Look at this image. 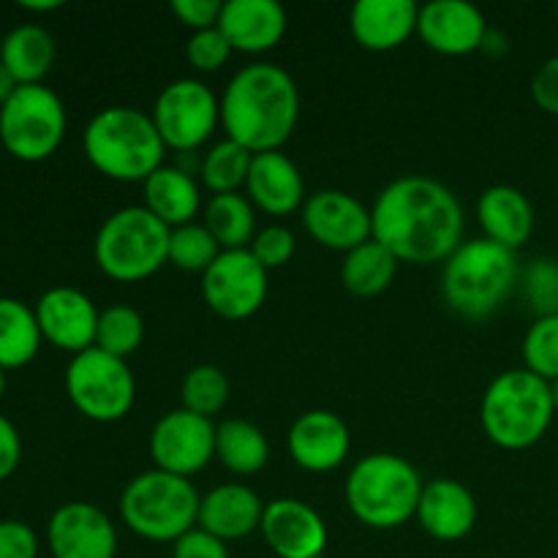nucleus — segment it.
Instances as JSON below:
<instances>
[{
	"mask_svg": "<svg viewBox=\"0 0 558 558\" xmlns=\"http://www.w3.org/2000/svg\"><path fill=\"white\" fill-rule=\"evenodd\" d=\"M374 240L398 262L436 265L463 243V210L439 180L407 174L381 189L371 207Z\"/></svg>",
	"mask_w": 558,
	"mask_h": 558,
	"instance_id": "obj_1",
	"label": "nucleus"
},
{
	"mask_svg": "<svg viewBox=\"0 0 558 558\" xmlns=\"http://www.w3.org/2000/svg\"><path fill=\"white\" fill-rule=\"evenodd\" d=\"M300 120V90L292 76L272 63H254L229 80L221 96L227 140L254 156L281 150Z\"/></svg>",
	"mask_w": 558,
	"mask_h": 558,
	"instance_id": "obj_2",
	"label": "nucleus"
},
{
	"mask_svg": "<svg viewBox=\"0 0 558 558\" xmlns=\"http://www.w3.org/2000/svg\"><path fill=\"white\" fill-rule=\"evenodd\" d=\"M82 147L96 172L118 183H145L163 167V145L156 123L134 107H107L87 123Z\"/></svg>",
	"mask_w": 558,
	"mask_h": 558,
	"instance_id": "obj_3",
	"label": "nucleus"
},
{
	"mask_svg": "<svg viewBox=\"0 0 558 558\" xmlns=\"http://www.w3.org/2000/svg\"><path fill=\"white\" fill-rule=\"evenodd\" d=\"M521 267L515 251L494 240H463L441 270V294L456 314L488 319L510 300Z\"/></svg>",
	"mask_w": 558,
	"mask_h": 558,
	"instance_id": "obj_4",
	"label": "nucleus"
},
{
	"mask_svg": "<svg viewBox=\"0 0 558 558\" xmlns=\"http://www.w3.org/2000/svg\"><path fill=\"white\" fill-rule=\"evenodd\" d=\"M550 385L526 368L496 376L480 403V425L501 450H529L548 434L554 423Z\"/></svg>",
	"mask_w": 558,
	"mask_h": 558,
	"instance_id": "obj_5",
	"label": "nucleus"
},
{
	"mask_svg": "<svg viewBox=\"0 0 558 558\" xmlns=\"http://www.w3.org/2000/svg\"><path fill=\"white\" fill-rule=\"evenodd\" d=\"M423 477L392 452H374L352 466L347 477V505L368 529H398L417 515Z\"/></svg>",
	"mask_w": 558,
	"mask_h": 558,
	"instance_id": "obj_6",
	"label": "nucleus"
},
{
	"mask_svg": "<svg viewBox=\"0 0 558 558\" xmlns=\"http://www.w3.org/2000/svg\"><path fill=\"white\" fill-rule=\"evenodd\" d=\"M199 505L202 496L191 480L150 469L123 488L120 518L136 537L172 545L199 523Z\"/></svg>",
	"mask_w": 558,
	"mask_h": 558,
	"instance_id": "obj_7",
	"label": "nucleus"
},
{
	"mask_svg": "<svg viewBox=\"0 0 558 558\" xmlns=\"http://www.w3.org/2000/svg\"><path fill=\"white\" fill-rule=\"evenodd\" d=\"M167 223L158 221L145 205H131L112 213L98 227L93 256L98 270L120 283H136L156 276L169 262Z\"/></svg>",
	"mask_w": 558,
	"mask_h": 558,
	"instance_id": "obj_8",
	"label": "nucleus"
},
{
	"mask_svg": "<svg viewBox=\"0 0 558 558\" xmlns=\"http://www.w3.org/2000/svg\"><path fill=\"white\" fill-rule=\"evenodd\" d=\"M65 123V107L52 87L20 85L0 107V142L16 161H47L63 145Z\"/></svg>",
	"mask_w": 558,
	"mask_h": 558,
	"instance_id": "obj_9",
	"label": "nucleus"
},
{
	"mask_svg": "<svg viewBox=\"0 0 558 558\" xmlns=\"http://www.w3.org/2000/svg\"><path fill=\"white\" fill-rule=\"evenodd\" d=\"M65 392L82 417L93 423H118L134 409L136 381L125 360L93 347L71 357L65 368Z\"/></svg>",
	"mask_w": 558,
	"mask_h": 558,
	"instance_id": "obj_10",
	"label": "nucleus"
},
{
	"mask_svg": "<svg viewBox=\"0 0 558 558\" xmlns=\"http://www.w3.org/2000/svg\"><path fill=\"white\" fill-rule=\"evenodd\" d=\"M167 150L194 153L221 125V98L199 80H174L150 112Z\"/></svg>",
	"mask_w": 558,
	"mask_h": 558,
	"instance_id": "obj_11",
	"label": "nucleus"
},
{
	"mask_svg": "<svg viewBox=\"0 0 558 558\" xmlns=\"http://www.w3.org/2000/svg\"><path fill=\"white\" fill-rule=\"evenodd\" d=\"M267 270L248 248L221 251L202 276V298L207 308L227 322L251 319L267 300Z\"/></svg>",
	"mask_w": 558,
	"mask_h": 558,
	"instance_id": "obj_12",
	"label": "nucleus"
},
{
	"mask_svg": "<svg viewBox=\"0 0 558 558\" xmlns=\"http://www.w3.org/2000/svg\"><path fill=\"white\" fill-rule=\"evenodd\" d=\"M150 456L161 472L191 480L216 458V425L189 409H174L153 425Z\"/></svg>",
	"mask_w": 558,
	"mask_h": 558,
	"instance_id": "obj_13",
	"label": "nucleus"
},
{
	"mask_svg": "<svg viewBox=\"0 0 558 558\" xmlns=\"http://www.w3.org/2000/svg\"><path fill=\"white\" fill-rule=\"evenodd\" d=\"M305 232L330 251H354L374 238L371 210L347 191H316L303 205Z\"/></svg>",
	"mask_w": 558,
	"mask_h": 558,
	"instance_id": "obj_14",
	"label": "nucleus"
},
{
	"mask_svg": "<svg viewBox=\"0 0 558 558\" xmlns=\"http://www.w3.org/2000/svg\"><path fill=\"white\" fill-rule=\"evenodd\" d=\"M47 545L54 558H114L118 529L101 507L69 501L49 518Z\"/></svg>",
	"mask_w": 558,
	"mask_h": 558,
	"instance_id": "obj_15",
	"label": "nucleus"
},
{
	"mask_svg": "<svg viewBox=\"0 0 558 558\" xmlns=\"http://www.w3.org/2000/svg\"><path fill=\"white\" fill-rule=\"evenodd\" d=\"M41 338L63 352L82 354L96 347L98 314L90 298L74 287H52L33 305Z\"/></svg>",
	"mask_w": 558,
	"mask_h": 558,
	"instance_id": "obj_16",
	"label": "nucleus"
},
{
	"mask_svg": "<svg viewBox=\"0 0 558 558\" xmlns=\"http://www.w3.org/2000/svg\"><path fill=\"white\" fill-rule=\"evenodd\" d=\"M289 456L303 472L327 474L343 466L352 450L349 425L327 409H311L300 414L289 428Z\"/></svg>",
	"mask_w": 558,
	"mask_h": 558,
	"instance_id": "obj_17",
	"label": "nucleus"
},
{
	"mask_svg": "<svg viewBox=\"0 0 558 558\" xmlns=\"http://www.w3.org/2000/svg\"><path fill=\"white\" fill-rule=\"evenodd\" d=\"M417 36L434 52L463 58L483 49L488 22L483 11L466 0H434V3L420 5Z\"/></svg>",
	"mask_w": 558,
	"mask_h": 558,
	"instance_id": "obj_18",
	"label": "nucleus"
},
{
	"mask_svg": "<svg viewBox=\"0 0 558 558\" xmlns=\"http://www.w3.org/2000/svg\"><path fill=\"white\" fill-rule=\"evenodd\" d=\"M259 532L278 558H322L327 548L325 521L314 507L298 499L265 505Z\"/></svg>",
	"mask_w": 558,
	"mask_h": 558,
	"instance_id": "obj_19",
	"label": "nucleus"
},
{
	"mask_svg": "<svg viewBox=\"0 0 558 558\" xmlns=\"http://www.w3.org/2000/svg\"><path fill=\"white\" fill-rule=\"evenodd\" d=\"M245 196L256 210L272 218L292 216L305 205V183L298 163L281 150L259 153L251 161L248 180H245Z\"/></svg>",
	"mask_w": 558,
	"mask_h": 558,
	"instance_id": "obj_20",
	"label": "nucleus"
},
{
	"mask_svg": "<svg viewBox=\"0 0 558 558\" xmlns=\"http://www.w3.org/2000/svg\"><path fill=\"white\" fill-rule=\"evenodd\" d=\"M218 31L227 36L234 52H270L287 33V11L276 0H227Z\"/></svg>",
	"mask_w": 558,
	"mask_h": 558,
	"instance_id": "obj_21",
	"label": "nucleus"
},
{
	"mask_svg": "<svg viewBox=\"0 0 558 558\" xmlns=\"http://www.w3.org/2000/svg\"><path fill=\"white\" fill-rule=\"evenodd\" d=\"M420 5L412 0H357L349 16L354 41L368 52H390L417 36Z\"/></svg>",
	"mask_w": 558,
	"mask_h": 558,
	"instance_id": "obj_22",
	"label": "nucleus"
},
{
	"mask_svg": "<svg viewBox=\"0 0 558 558\" xmlns=\"http://www.w3.org/2000/svg\"><path fill=\"white\" fill-rule=\"evenodd\" d=\"M414 518L428 537L439 543H458L477 523V501L466 485L441 477L425 485Z\"/></svg>",
	"mask_w": 558,
	"mask_h": 558,
	"instance_id": "obj_23",
	"label": "nucleus"
},
{
	"mask_svg": "<svg viewBox=\"0 0 558 558\" xmlns=\"http://www.w3.org/2000/svg\"><path fill=\"white\" fill-rule=\"evenodd\" d=\"M262 515H265V505L256 490H251L248 485L227 483L202 496L196 526L223 543H234L254 534L262 526Z\"/></svg>",
	"mask_w": 558,
	"mask_h": 558,
	"instance_id": "obj_24",
	"label": "nucleus"
},
{
	"mask_svg": "<svg viewBox=\"0 0 558 558\" xmlns=\"http://www.w3.org/2000/svg\"><path fill=\"white\" fill-rule=\"evenodd\" d=\"M477 218L485 240L518 251L534 232V207L515 185H490L477 202Z\"/></svg>",
	"mask_w": 558,
	"mask_h": 558,
	"instance_id": "obj_25",
	"label": "nucleus"
},
{
	"mask_svg": "<svg viewBox=\"0 0 558 558\" xmlns=\"http://www.w3.org/2000/svg\"><path fill=\"white\" fill-rule=\"evenodd\" d=\"M145 191V207L167 223L169 229L194 223L202 207V194L196 180L180 167H161L142 183Z\"/></svg>",
	"mask_w": 558,
	"mask_h": 558,
	"instance_id": "obj_26",
	"label": "nucleus"
},
{
	"mask_svg": "<svg viewBox=\"0 0 558 558\" xmlns=\"http://www.w3.org/2000/svg\"><path fill=\"white\" fill-rule=\"evenodd\" d=\"M0 63L11 71L16 85H44L54 63V41L47 27L16 25L0 41Z\"/></svg>",
	"mask_w": 558,
	"mask_h": 558,
	"instance_id": "obj_27",
	"label": "nucleus"
},
{
	"mask_svg": "<svg viewBox=\"0 0 558 558\" xmlns=\"http://www.w3.org/2000/svg\"><path fill=\"white\" fill-rule=\"evenodd\" d=\"M216 458L232 474L248 477L262 472L270 461V441L259 425L248 420H223L216 425Z\"/></svg>",
	"mask_w": 558,
	"mask_h": 558,
	"instance_id": "obj_28",
	"label": "nucleus"
},
{
	"mask_svg": "<svg viewBox=\"0 0 558 558\" xmlns=\"http://www.w3.org/2000/svg\"><path fill=\"white\" fill-rule=\"evenodd\" d=\"M41 341L36 311L16 298H0V368H25L36 360Z\"/></svg>",
	"mask_w": 558,
	"mask_h": 558,
	"instance_id": "obj_29",
	"label": "nucleus"
},
{
	"mask_svg": "<svg viewBox=\"0 0 558 558\" xmlns=\"http://www.w3.org/2000/svg\"><path fill=\"white\" fill-rule=\"evenodd\" d=\"M202 223L216 238L221 251L251 248L256 238V207L243 194H216L207 199Z\"/></svg>",
	"mask_w": 558,
	"mask_h": 558,
	"instance_id": "obj_30",
	"label": "nucleus"
},
{
	"mask_svg": "<svg viewBox=\"0 0 558 558\" xmlns=\"http://www.w3.org/2000/svg\"><path fill=\"white\" fill-rule=\"evenodd\" d=\"M398 272V259L385 248L381 243H376L374 238L368 243L357 245L354 251H349L343 256L341 265V281L347 287V292H352L354 298H376V294L387 292Z\"/></svg>",
	"mask_w": 558,
	"mask_h": 558,
	"instance_id": "obj_31",
	"label": "nucleus"
},
{
	"mask_svg": "<svg viewBox=\"0 0 558 558\" xmlns=\"http://www.w3.org/2000/svg\"><path fill=\"white\" fill-rule=\"evenodd\" d=\"M251 161H254V153L245 150L238 142H216L199 163L202 183L207 185V191H210L213 196L240 194V189H245V180H248Z\"/></svg>",
	"mask_w": 558,
	"mask_h": 558,
	"instance_id": "obj_32",
	"label": "nucleus"
},
{
	"mask_svg": "<svg viewBox=\"0 0 558 558\" xmlns=\"http://www.w3.org/2000/svg\"><path fill=\"white\" fill-rule=\"evenodd\" d=\"M142 341H145V322L136 308L118 303L98 314L96 349L112 357L129 360L142 347Z\"/></svg>",
	"mask_w": 558,
	"mask_h": 558,
	"instance_id": "obj_33",
	"label": "nucleus"
},
{
	"mask_svg": "<svg viewBox=\"0 0 558 558\" xmlns=\"http://www.w3.org/2000/svg\"><path fill=\"white\" fill-rule=\"evenodd\" d=\"M183 409L213 420L229 401V379L218 365H194L180 387Z\"/></svg>",
	"mask_w": 558,
	"mask_h": 558,
	"instance_id": "obj_34",
	"label": "nucleus"
},
{
	"mask_svg": "<svg viewBox=\"0 0 558 558\" xmlns=\"http://www.w3.org/2000/svg\"><path fill=\"white\" fill-rule=\"evenodd\" d=\"M221 256V245L216 243L205 223H185L169 232V265L183 272H202Z\"/></svg>",
	"mask_w": 558,
	"mask_h": 558,
	"instance_id": "obj_35",
	"label": "nucleus"
},
{
	"mask_svg": "<svg viewBox=\"0 0 558 558\" xmlns=\"http://www.w3.org/2000/svg\"><path fill=\"white\" fill-rule=\"evenodd\" d=\"M523 368L554 385L558 379V316H539L523 338Z\"/></svg>",
	"mask_w": 558,
	"mask_h": 558,
	"instance_id": "obj_36",
	"label": "nucleus"
},
{
	"mask_svg": "<svg viewBox=\"0 0 558 558\" xmlns=\"http://www.w3.org/2000/svg\"><path fill=\"white\" fill-rule=\"evenodd\" d=\"M523 292L539 316H558V262L534 259L523 272Z\"/></svg>",
	"mask_w": 558,
	"mask_h": 558,
	"instance_id": "obj_37",
	"label": "nucleus"
},
{
	"mask_svg": "<svg viewBox=\"0 0 558 558\" xmlns=\"http://www.w3.org/2000/svg\"><path fill=\"white\" fill-rule=\"evenodd\" d=\"M232 52V44L227 41V36L218 27L191 33V38L185 41V58L196 71H205V74L223 69Z\"/></svg>",
	"mask_w": 558,
	"mask_h": 558,
	"instance_id": "obj_38",
	"label": "nucleus"
},
{
	"mask_svg": "<svg viewBox=\"0 0 558 558\" xmlns=\"http://www.w3.org/2000/svg\"><path fill=\"white\" fill-rule=\"evenodd\" d=\"M294 248H298V243H294L292 229L281 227V223H270V227L256 232L254 243H251L248 251L254 254V259L270 272L276 270V267H283L287 262H292Z\"/></svg>",
	"mask_w": 558,
	"mask_h": 558,
	"instance_id": "obj_39",
	"label": "nucleus"
},
{
	"mask_svg": "<svg viewBox=\"0 0 558 558\" xmlns=\"http://www.w3.org/2000/svg\"><path fill=\"white\" fill-rule=\"evenodd\" d=\"M169 9H172V14L178 16L185 27L199 33V31H210V27H218L223 3L221 0H172Z\"/></svg>",
	"mask_w": 558,
	"mask_h": 558,
	"instance_id": "obj_40",
	"label": "nucleus"
},
{
	"mask_svg": "<svg viewBox=\"0 0 558 558\" xmlns=\"http://www.w3.org/2000/svg\"><path fill=\"white\" fill-rule=\"evenodd\" d=\"M172 558H229V548L223 539L213 537L202 526H194L183 537L174 539Z\"/></svg>",
	"mask_w": 558,
	"mask_h": 558,
	"instance_id": "obj_41",
	"label": "nucleus"
},
{
	"mask_svg": "<svg viewBox=\"0 0 558 558\" xmlns=\"http://www.w3.org/2000/svg\"><path fill=\"white\" fill-rule=\"evenodd\" d=\"M0 558H38L36 532L22 521H0Z\"/></svg>",
	"mask_w": 558,
	"mask_h": 558,
	"instance_id": "obj_42",
	"label": "nucleus"
},
{
	"mask_svg": "<svg viewBox=\"0 0 558 558\" xmlns=\"http://www.w3.org/2000/svg\"><path fill=\"white\" fill-rule=\"evenodd\" d=\"M532 98L543 112L558 118V54L545 60L532 80Z\"/></svg>",
	"mask_w": 558,
	"mask_h": 558,
	"instance_id": "obj_43",
	"label": "nucleus"
},
{
	"mask_svg": "<svg viewBox=\"0 0 558 558\" xmlns=\"http://www.w3.org/2000/svg\"><path fill=\"white\" fill-rule=\"evenodd\" d=\"M22 461V439L9 417L0 414V483L16 472Z\"/></svg>",
	"mask_w": 558,
	"mask_h": 558,
	"instance_id": "obj_44",
	"label": "nucleus"
},
{
	"mask_svg": "<svg viewBox=\"0 0 558 558\" xmlns=\"http://www.w3.org/2000/svg\"><path fill=\"white\" fill-rule=\"evenodd\" d=\"M16 87H20V85H16V80L11 76V71L5 69L3 63H0V107H3V104L9 101L11 96H14Z\"/></svg>",
	"mask_w": 558,
	"mask_h": 558,
	"instance_id": "obj_45",
	"label": "nucleus"
},
{
	"mask_svg": "<svg viewBox=\"0 0 558 558\" xmlns=\"http://www.w3.org/2000/svg\"><path fill=\"white\" fill-rule=\"evenodd\" d=\"M507 47H510V44H507V38L501 36V33L488 31V36H485V41H483L485 52H490V54H505Z\"/></svg>",
	"mask_w": 558,
	"mask_h": 558,
	"instance_id": "obj_46",
	"label": "nucleus"
},
{
	"mask_svg": "<svg viewBox=\"0 0 558 558\" xmlns=\"http://www.w3.org/2000/svg\"><path fill=\"white\" fill-rule=\"evenodd\" d=\"M22 9H27V11H58L60 5V0H22Z\"/></svg>",
	"mask_w": 558,
	"mask_h": 558,
	"instance_id": "obj_47",
	"label": "nucleus"
},
{
	"mask_svg": "<svg viewBox=\"0 0 558 558\" xmlns=\"http://www.w3.org/2000/svg\"><path fill=\"white\" fill-rule=\"evenodd\" d=\"M550 396H554V409L558 412V379L550 385Z\"/></svg>",
	"mask_w": 558,
	"mask_h": 558,
	"instance_id": "obj_48",
	"label": "nucleus"
},
{
	"mask_svg": "<svg viewBox=\"0 0 558 558\" xmlns=\"http://www.w3.org/2000/svg\"><path fill=\"white\" fill-rule=\"evenodd\" d=\"M3 392H5V371L0 368V398H3Z\"/></svg>",
	"mask_w": 558,
	"mask_h": 558,
	"instance_id": "obj_49",
	"label": "nucleus"
},
{
	"mask_svg": "<svg viewBox=\"0 0 558 558\" xmlns=\"http://www.w3.org/2000/svg\"><path fill=\"white\" fill-rule=\"evenodd\" d=\"M556 11H558V9H556Z\"/></svg>",
	"mask_w": 558,
	"mask_h": 558,
	"instance_id": "obj_50",
	"label": "nucleus"
}]
</instances>
